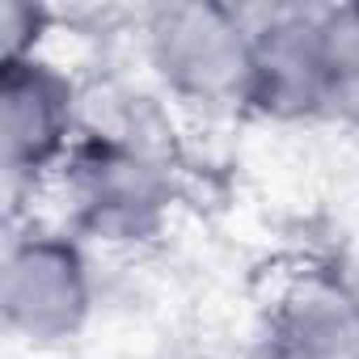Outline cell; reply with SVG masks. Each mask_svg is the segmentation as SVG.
I'll return each instance as SVG.
<instances>
[{"label":"cell","mask_w":359,"mask_h":359,"mask_svg":"<svg viewBox=\"0 0 359 359\" xmlns=\"http://www.w3.org/2000/svg\"><path fill=\"white\" fill-rule=\"evenodd\" d=\"M156 47L165 76H173L191 93L220 97L254 89V47L241 39V26L224 9H165L156 26Z\"/></svg>","instance_id":"obj_1"},{"label":"cell","mask_w":359,"mask_h":359,"mask_svg":"<svg viewBox=\"0 0 359 359\" xmlns=\"http://www.w3.org/2000/svg\"><path fill=\"white\" fill-rule=\"evenodd\" d=\"M68 89L55 72L26 60H5V131H9V169L43 165L64 135Z\"/></svg>","instance_id":"obj_2"},{"label":"cell","mask_w":359,"mask_h":359,"mask_svg":"<svg viewBox=\"0 0 359 359\" xmlns=\"http://www.w3.org/2000/svg\"><path fill=\"white\" fill-rule=\"evenodd\" d=\"M9 313L13 321L26 317L30 334H51V330H72L85 292H81V266L64 245H30L26 254L13 258L9 266Z\"/></svg>","instance_id":"obj_3"}]
</instances>
